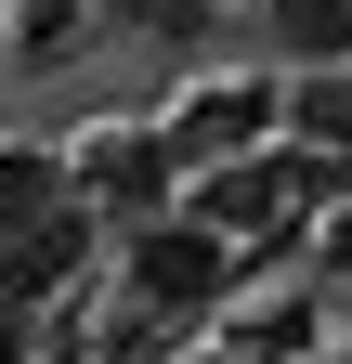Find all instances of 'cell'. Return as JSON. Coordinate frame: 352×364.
I'll use <instances>...</instances> for the list:
<instances>
[{
    "mask_svg": "<svg viewBox=\"0 0 352 364\" xmlns=\"http://www.w3.org/2000/svg\"><path fill=\"white\" fill-rule=\"evenodd\" d=\"M235 287V247L209 235L196 208H157V221H130V299L144 312H209Z\"/></svg>",
    "mask_w": 352,
    "mask_h": 364,
    "instance_id": "cell-1",
    "label": "cell"
},
{
    "mask_svg": "<svg viewBox=\"0 0 352 364\" xmlns=\"http://www.w3.org/2000/svg\"><path fill=\"white\" fill-rule=\"evenodd\" d=\"M157 144H170V169H222V156H261L274 144V78H222V91H196V105H170L157 117Z\"/></svg>",
    "mask_w": 352,
    "mask_h": 364,
    "instance_id": "cell-2",
    "label": "cell"
},
{
    "mask_svg": "<svg viewBox=\"0 0 352 364\" xmlns=\"http://www.w3.org/2000/svg\"><path fill=\"white\" fill-rule=\"evenodd\" d=\"M66 182H92L105 208H130V221H157V208H170V182H183V169H170V144H157V130H92V144L66 156Z\"/></svg>",
    "mask_w": 352,
    "mask_h": 364,
    "instance_id": "cell-3",
    "label": "cell"
},
{
    "mask_svg": "<svg viewBox=\"0 0 352 364\" xmlns=\"http://www.w3.org/2000/svg\"><path fill=\"white\" fill-rule=\"evenodd\" d=\"M261 14V53L287 78H339L352 65V0H248Z\"/></svg>",
    "mask_w": 352,
    "mask_h": 364,
    "instance_id": "cell-4",
    "label": "cell"
},
{
    "mask_svg": "<svg viewBox=\"0 0 352 364\" xmlns=\"http://www.w3.org/2000/svg\"><path fill=\"white\" fill-rule=\"evenodd\" d=\"M66 260H92V208H53V221H26L14 247H0V299H53V273Z\"/></svg>",
    "mask_w": 352,
    "mask_h": 364,
    "instance_id": "cell-5",
    "label": "cell"
},
{
    "mask_svg": "<svg viewBox=\"0 0 352 364\" xmlns=\"http://www.w3.org/2000/svg\"><path fill=\"white\" fill-rule=\"evenodd\" d=\"M78 208V182H66V144H0V247L26 235V221H53Z\"/></svg>",
    "mask_w": 352,
    "mask_h": 364,
    "instance_id": "cell-6",
    "label": "cell"
},
{
    "mask_svg": "<svg viewBox=\"0 0 352 364\" xmlns=\"http://www.w3.org/2000/svg\"><path fill=\"white\" fill-rule=\"evenodd\" d=\"M118 39H144V53H209L222 39V0H92Z\"/></svg>",
    "mask_w": 352,
    "mask_h": 364,
    "instance_id": "cell-7",
    "label": "cell"
},
{
    "mask_svg": "<svg viewBox=\"0 0 352 364\" xmlns=\"http://www.w3.org/2000/svg\"><path fill=\"white\" fill-rule=\"evenodd\" d=\"M314 260H326V273H352V208H326V235H314Z\"/></svg>",
    "mask_w": 352,
    "mask_h": 364,
    "instance_id": "cell-8",
    "label": "cell"
},
{
    "mask_svg": "<svg viewBox=\"0 0 352 364\" xmlns=\"http://www.w3.org/2000/svg\"><path fill=\"white\" fill-rule=\"evenodd\" d=\"M14 312H26V299H0V364H14V351H26V326H14Z\"/></svg>",
    "mask_w": 352,
    "mask_h": 364,
    "instance_id": "cell-9",
    "label": "cell"
}]
</instances>
